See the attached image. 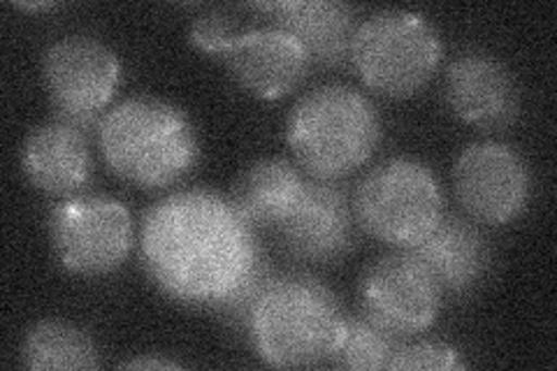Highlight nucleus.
Wrapping results in <instances>:
<instances>
[{"label":"nucleus","instance_id":"nucleus-21","mask_svg":"<svg viewBox=\"0 0 557 371\" xmlns=\"http://www.w3.org/2000/svg\"><path fill=\"white\" fill-rule=\"evenodd\" d=\"M458 350L442 342H411L399 344L388 362V369H458Z\"/></svg>","mask_w":557,"mask_h":371},{"label":"nucleus","instance_id":"nucleus-17","mask_svg":"<svg viewBox=\"0 0 557 371\" xmlns=\"http://www.w3.org/2000/svg\"><path fill=\"white\" fill-rule=\"evenodd\" d=\"M307 180L284 158H263L242 172L231 202L253 230H278L302 200Z\"/></svg>","mask_w":557,"mask_h":371},{"label":"nucleus","instance_id":"nucleus-15","mask_svg":"<svg viewBox=\"0 0 557 371\" xmlns=\"http://www.w3.org/2000/svg\"><path fill=\"white\" fill-rule=\"evenodd\" d=\"M22 168L38 190L49 196H73L91 174L86 133L61 119L42 123L26 137Z\"/></svg>","mask_w":557,"mask_h":371},{"label":"nucleus","instance_id":"nucleus-11","mask_svg":"<svg viewBox=\"0 0 557 371\" xmlns=\"http://www.w3.org/2000/svg\"><path fill=\"white\" fill-rule=\"evenodd\" d=\"M446 102L479 131L509 128L520 114V88L511 70L485 51H462L446 70Z\"/></svg>","mask_w":557,"mask_h":371},{"label":"nucleus","instance_id":"nucleus-4","mask_svg":"<svg viewBox=\"0 0 557 371\" xmlns=\"http://www.w3.org/2000/svg\"><path fill=\"white\" fill-rule=\"evenodd\" d=\"M288 147L319 182H337L370 161L381 139V119L358 88H311L288 116Z\"/></svg>","mask_w":557,"mask_h":371},{"label":"nucleus","instance_id":"nucleus-16","mask_svg":"<svg viewBox=\"0 0 557 371\" xmlns=\"http://www.w3.org/2000/svg\"><path fill=\"white\" fill-rule=\"evenodd\" d=\"M256 10L270 14V24L290 33L311 61L344 65L351 61L356 14L344 3L325 0H290V3H258Z\"/></svg>","mask_w":557,"mask_h":371},{"label":"nucleus","instance_id":"nucleus-3","mask_svg":"<svg viewBox=\"0 0 557 371\" xmlns=\"http://www.w3.org/2000/svg\"><path fill=\"white\" fill-rule=\"evenodd\" d=\"M346 325L337 295L321 281L274 276L251 309L247 332L260 360L295 369L333 362Z\"/></svg>","mask_w":557,"mask_h":371},{"label":"nucleus","instance_id":"nucleus-22","mask_svg":"<svg viewBox=\"0 0 557 371\" xmlns=\"http://www.w3.org/2000/svg\"><path fill=\"white\" fill-rule=\"evenodd\" d=\"M124 369H180L177 362L172 360H159V358H135L121 364Z\"/></svg>","mask_w":557,"mask_h":371},{"label":"nucleus","instance_id":"nucleus-7","mask_svg":"<svg viewBox=\"0 0 557 371\" xmlns=\"http://www.w3.org/2000/svg\"><path fill=\"white\" fill-rule=\"evenodd\" d=\"M49 235L67 272L104 276L116 272L133 249V219L110 196H70L51 209Z\"/></svg>","mask_w":557,"mask_h":371},{"label":"nucleus","instance_id":"nucleus-12","mask_svg":"<svg viewBox=\"0 0 557 371\" xmlns=\"http://www.w3.org/2000/svg\"><path fill=\"white\" fill-rule=\"evenodd\" d=\"M276 233L293 258L317 264L337 262L356 244L351 202L335 184L307 182L302 200Z\"/></svg>","mask_w":557,"mask_h":371},{"label":"nucleus","instance_id":"nucleus-5","mask_svg":"<svg viewBox=\"0 0 557 371\" xmlns=\"http://www.w3.org/2000/svg\"><path fill=\"white\" fill-rule=\"evenodd\" d=\"M351 63L372 91L409 98L437 73L442 40L423 14L381 10L356 28Z\"/></svg>","mask_w":557,"mask_h":371},{"label":"nucleus","instance_id":"nucleus-19","mask_svg":"<svg viewBox=\"0 0 557 371\" xmlns=\"http://www.w3.org/2000/svg\"><path fill=\"white\" fill-rule=\"evenodd\" d=\"M403 339L393 337L391 332L381 330L368 316H346V325L333 364L342 369H388L393 353Z\"/></svg>","mask_w":557,"mask_h":371},{"label":"nucleus","instance_id":"nucleus-1","mask_svg":"<svg viewBox=\"0 0 557 371\" xmlns=\"http://www.w3.org/2000/svg\"><path fill=\"white\" fill-rule=\"evenodd\" d=\"M143 260L168 297L216 309L265 262L256 230L228 198L186 188L156 202L143 221Z\"/></svg>","mask_w":557,"mask_h":371},{"label":"nucleus","instance_id":"nucleus-20","mask_svg":"<svg viewBox=\"0 0 557 371\" xmlns=\"http://www.w3.org/2000/svg\"><path fill=\"white\" fill-rule=\"evenodd\" d=\"M244 30H239L235 16L225 10H205L190 24V42L205 54L225 57L228 49L237 42Z\"/></svg>","mask_w":557,"mask_h":371},{"label":"nucleus","instance_id":"nucleus-2","mask_svg":"<svg viewBox=\"0 0 557 371\" xmlns=\"http://www.w3.org/2000/svg\"><path fill=\"white\" fill-rule=\"evenodd\" d=\"M98 145L119 180L143 190L182 182L200 158L198 135L186 112L149 96L128 98L104 114Z\"/></svg>","mask_w":557,"mask_h":371},{"label":"nucleus","instance_id":"nucleus-23","mask_svg":"<svg viewBox=\"0 0 557 371\" xmlns=\"http://www.w3.org/2000/svg\"><path fill=\"white\" fill-rule=\"evenodd\" d=\"M20 8H22V10H35V12H40V10H54L57 5H54V3H38V5H26V3H22Z\"/></svg>","mask_w":557,"mask_h":371},{"label":"nucleus","instance_id":"nucleus-6","mask_svg":"<svg viewBox=\"0 0 557 371\" xmlns=\"http://www.w3.org/2000/svg\"><path fill=\"white\" fill-rule=\"evenodd\" d=\"M354 209L364 233L407 251L442 221L444 200L425 163L393 158L360 182Z\"/></svg>","mask_w":557,"mask_h":371},{"label":"nucleus","instance_id":"nucleus-18","mask_svg":"<svg viewBox=\"0 0 557 371\" xmlns=\"http://www.w3.org/2000/svg\"><path fill=\"white\" fill-rule=\"evenodd\" d=\"M22 364L33 371L98 369L100 350L89 332L63 321L35 323L22 344Z\"/></svg>","mask_w":557,"mask_h":371},{"label":"nucleus","instance_id":"nucleus-13","mask_svg":"<svg viewBox=\"0 0 557 371\" xmlns=\"http://www.w3.org/2000/svg\"><path fill=\"white\" fill-rule=\"evenodd\" d=\"M223 59L244 91L260 100H276L295 91L311 65L305 47L272 24L244 30Z\"/></svg>","mask_w":557,"mask_h":371},{"label":"nucleus","instance_id":"nucleus-14","mask_svg":"<svg viewBox=\"0 0 557 371\" xmlns=\"http://www.w3.org/2000/svg\"><path fill=\"white\" fill-rule=\"evenodd\" d=\"M407 253L423 264L442 295L456 297L474 293L493 262L491 246L481 230L460 217H442Z\"/></svg>","mask_w":557,"mask_h":371},{"label":"nucleus","instance_id":"nucleus-9","mask_svg":"<svg viewBox=\"0 0 557 371\" xmlns=\"http://www.w3.org/2000/svg\"><path fill=\"white\" fill-rule=\"evenodd\" d=\"M456 198L467 217L483 225H507L530 202V170L522 156L502 143L469 145L453 168Z\"/></svg>","mask_w":557,"mask_h":371},{"label":"nucleus","instance_id":"nucleus-8","mask_svg":"<svg viewBox=\"0 0 557 371\" xmlns=\"http://www.w3.org/2000/svg\"><path fill=\"white\" fill-rule=\"evenodd\" d=\"M42 75L59 119L86 133L100 126L121 82V63L100 40L67 35L45 51Z\"/></svg>","mask_w":557,"mask_h":371},{"label":"nucleus","instance_id":"nucleus-10","mask_svg":"<svg viewBox=\"0 0 557 371\" xmlns=\"http://www.w3.org/2000/svg\"><path fill=\"white\" fill-rule=\"evenodd\" d=\"M442 297L428 270L407 251L379 258L360 281L364 316L397 339L430 330Z\"/></svg>","mask_w":557,"mask_h":371}]
</instances>
